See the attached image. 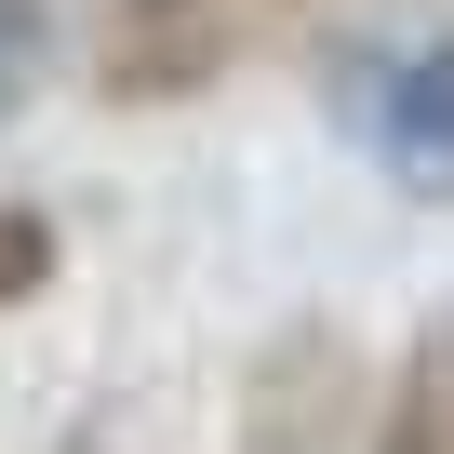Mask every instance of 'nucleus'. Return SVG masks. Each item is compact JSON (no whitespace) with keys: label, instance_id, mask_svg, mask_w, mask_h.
Returning a JSON list of instances; mask_svg holds the SVG:
<instances>
[{"label":"nucleus","instance_id":"1","mask_svg":"<svg viewBox=\"0 0 454 454\" xmlns=\"http://www.w3.org/2000/svg\"><path fill=\"white\" fill-rule=\"evenodd\" d=\"M321 107L374 174H401L427 200L454 187V41H348L321 67Z\"/></svg>","mask_w":454,"mask_h":454},{"label":"nucleus","instance_id":"3","mask_svg":"<svg viewBox=\"0 0 454 454\" xmlns=\"http://www.w3.org/2000/svg\"><path fill=\"white\" fill-rule=\"evenodd\" d=\"M41 254H54V227L41 214H0V294H41Z\"/></svg>","mask_w":454,"mask_h":454},{"label":"nucleus","instance_id":"4","mask_svg":"<svg viewBox=\"0 0 454 454\" xmlns=\"http://www.w3.org/2000/svg\"><path fill=\"white\" fill-rule=\"evenodd\" d=\"M27 54H41V0H0V94L27 81Z\"/></svg>","mask_w":454,"mask_h":454},{"label":"nucleus","instance_id":"2","mask_svg":"<svg viewBox=\"0 0 454 454\" xmlns=\"http://www.w3.org/2000/svg\"><path fill=\"white\" fill-rule=\"evenodd\" d=\"M374 454H454V334H427L401 361V401H387V441Z\"/></svg>","mask_w":454,"mask_h":454}]
</instances>
